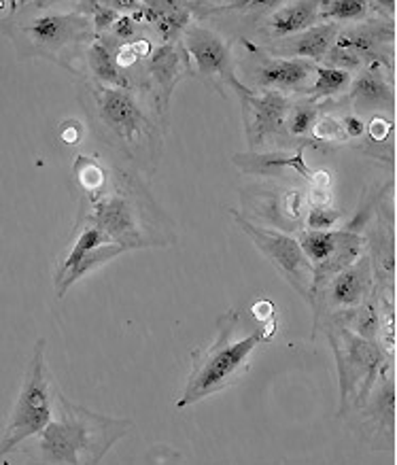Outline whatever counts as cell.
I'll use <instances>...</instances> for the list:
<instances>
[{"instance_id":"25","label":"cell","mask_w":397,"mask_h":465,"mask_svg":"<svg viewBox=\"0 0 397 465\" xmlns=\"http://www.w3.org/2000/svg\"><path fill=\"white\" fill-rule=\"evenodd\" d=\"M136 20H132L128 15H122L119 20L113 24V35L122 41H132L136 36Z\"/></svg>"},{"instance_id":"17","label":"cell","mask_w":397,"mask_h":465,"mask_svg":"<svg viewBox=\"0 0 397 465\" xmlns=\"http://www.w3.org/2000/svg\"><path fill=\"white\" fill-rule=\"evenodd\" d=\"M143 14L149 17V24H154L157 35L166 43L176 41V36L185 33L189 26V14L176 5H164V7H144Z\"/></svg>"},{"instance_id":"6","label":"cell","mask_w":397,"mask_h":465,"mask_svg":"<svg viewBox=\"0 0 397 465\" xmlns=\"http://www.w3.org/2000/svg\"><path fill=\"white\" fill-rule=\"evenodd\" d=\"M98 92L100 119L124 143V147H136V153L141 147H151L154 144L151 143L154 125H151L130 90L100 87Z\"/></svg>"},{"instance_id":"22","label":"cell","mask_w":397,"mask_h":465,"mask_svg":"<svg viewBox=\"0 0 397 465\" xmlns=\"http://www.w3.org/2000/svg\"><path fill=\"white\" fill-rule=\"evenodd\" d=\"M340 217H342V211L325 209V206H314L306 217L308 232H327L340 222Z\"/></svg>"},{"instance_id":"24","label":"cell","mask_w":397,"mask_h":465,"mask_svg":"<svg viewBox=\"0 0 397 465\" xmlns=\"http://www.w3.org/2000/svg\"><path fill=\"white\" fill-rule=\"evenodd\" d=\"M87 7H92L94 11V24H96V30L98 33H104V30H109L113 24L119 20L117 11L111 9V7H104V5H87Z\"/></svg>"},{"instance_id":"9","label":"cell","mask_w":397,"mask_h":465,"mask_svg":"<svg viewBox=\"0 0 397 465\" xmlns=\"http://www.w3.org/2000/svg\"><path fill=\"white\" fill-rule=\"evenodd\" d=\"M244 117H247L249 141L253 144H266L270 138H276L285 132V119L289 113V100L283 94L263 92L241 94Z\"/></svg>"},{"instance_id":"19","label":"cell","mask_w":397,"mask_h":465,"mask_svg":"<svg viewBox=\"0 0 397 465\" xmlns=\"http://www.w3.org/2000/svg\"><path fill=\"white\" fill-rule=\"evenodd\" d=\"M368 9L370 5L362 3V0H333V3L321 5L319 20H325V24L362 20L368 14Z\"/></svg>"},{"instance_id":"27","label":"cell","mask_w":397,"mask_h":465,"mask_svg":"<svg viewBox=\"0 0 397 465\" xmlns=\"http://www.w3.org/2000/svg\"><path fill=\"white\" fill-rule=\"evenodd\" d=\"M389 132H391V125L387 122H382V119H374V122L370 124V134L374 141H384Z\"/></svg>"},{"instance_id":"1","label":"cell","mask_w":397,"mask_h":465,"mask_svg":"<svg viewBox=\"0 0 397 465\" xmlns=\"http://www.w3.org/2000/svg\"><path fill=\"white\" fill-rule=\"evenodd\" d=\"M130 430L132 420L98 414L58 393L55 417L17 450L28 457V465H98Z\"/></svg>"},{"instance_id":"12","label":"cell","mask_w":397,"mask_h":465,"mask_svg":"<svg viewBox=\"0 0 397 465\" xmlns=\"http://www.w3.org/2000/svg\"><path fill=\"white\" fill-rule=\"evenodd\" d=\"M192 71L189 58L183 45H174V43H164L147 55V74L151 79V90L155 94V103L160 106V113L164 115L168 109L170 94L173 87L179 84L183 73Z\"/></svg>"},{"instance_id":"23","label":"cell","mask_w":397,"mask_h":465,"mask_svg":"<svg viewBox=\"0 0 397 465\" xmlns=\"http://www.w3.org/2000/svg\"><path fill=\"white\" fill-rule=\"evenodd\" d=\"M77 174H79L81 185H84L87 192H96L98 187L104 183L103 171H100V166L94 164L90 158H79Z\"/></svg>"},{"instance_id":"11","label":"cell","mask_w":397,"mask_h":465,"mask_svg":"<svg viewBox=\"0 0 397 465\" xmlns=\"http://www.w3.org/2000/svg\"><path fill=\"white\" fill-rule=\"evenodd\" d=\"M370 282V260H362L359 263L344 268L342 272H338L333 279L327 281L323 287H319L311 295V300L321 293L323 295V306H332L333 312H352V308H359L363 304V300L368 298Z\"/></svg>"},{"instance_id":"18","label":"cell","mask_w":397,"mask_h":465,"mask_svg":"<svg viewBox=\"0 0 397 465\" xmlns=\"http://www.w3.org/2000/svg\"><path fill=\"white\" fill-rule=\"evenodd\" d=\"M236 166H243L247 173H262V174H270L274 171H283V168H295V171L304 174V177L313 179V173L308 171L304 162H302V153L298 155H236L234 158Z\"/></svg>"},{"instance_id":"10","label":"cell","mask_w":397,"mask_h":465,"mask_svg":"<svg viewBox=\"0 0 397 465\" xmlns=\"http://www.w3.org/2000/svg\"><path fill=\"white\" fill-rule=\"evenodd\" d=\"M251 79L263 92H289L300 90L302 85L308 84V79L314 77L317 64L306 60L293 58H274V55H257Z\"/></svg>"},{"instance_id":"15","label":"cell","mask_w":397,"mask_h":465,"mask_svg":"<svg viewBox=\"0 0 397 465\" xmlns=\"http://www.w3.org/2000/svg\"><path fill=\"white\" fill-rule=\"evenodd\" d=\"M87 64H90L94 77L103 85L115 87V90H130L132 87L130 77L119 66L115 54L111 52V47L104 41L92 43L90 49H87Z\"/></svg>"},{"instance_id":"4","label":"cell","mask_w":397,"mask_h":465,"mask_svg":"<svg viewBox=\"0 0 397 465\" xmlns=\"http://www.w3.org/2000/svg\"><path fill=\"white\" fill-rule=\"evenodd\" d=\"M336 330L338 334H332V342L338 355L344 408L351 398H355V406H362L368 398L372 381L376 379V370L382 363V357L374 344L357 334H351L344 325Z\"/></svg>"},{"instance_id":"2","label":"cell","mask_w":397,"mask_h":465,"mask_svg":"<svg viewBox=\"0 0 397 465\" xmlns=\"http://www.w3.org/2000/svg\"><path fill=\"white\" fill-rule=\"evenodd\" d=\"M238 323H241V315L236 311L225 312L217 323L219 330L215 341L209 347L195 351L194 368L187 379V387L179 401V408L194 404V401L222 391V389L241 381L249 372L251 355H253L257 344L268 341L274 334V328H263L257 330L255 334L238 338Z\"/></svg>"},{"instance_id":"7","label":"cell","mask_w":397,"mask_h":465,"mask_svg":"<svg viewBox=\"0 0 397 465\" xmlns=\"http://www.w3.org/2000/svg\"><path fill=\"white\" fill-rule=\"evenodd\" d=\"M236 222L251 238H253L257 247L268 255V260H273L274 266L287 276V281H292V285L298 289L300 293H304V298H308L313 285V266L308 263L304 253H302L300 242L287 234H279V232L255 228L253 223H249L247 219L238 215Z\"/></svg>"},{"instance_id":"26","label":"cell","mask_w":397,"mask_h":465,"mask_svg":"<svg viewBox=\"0 0 397 465\" xmlns=\"http://www.w3.org/2000/svg\"><path fill=\"white\" fill-rule=\"evenodd\" d=\"M340 128H342L340 122H333V119H330V117H323L317 124V134H319V138H323V141H333V138L340 134Z\"/></svg>"},{"instance_id":"14","label":"cell","mask_w":397,"mask_h":465,"mask_svg":"<svg viewBox=\"0 0 397 465\" xmlns=\"http://www.w3.org/2000/svg\"><path fill=\"white\" fill-rule=\"evenodd\" d=\"M319 20V5L317 3H293L289 7L274 11L263 24V35L268 41H283L289 36L304 33L313 28L314 22Z\"/></svg>"},{"instance_id":"28","label":"cell","mask_w":397,"mask_h":465,"mask_svg":"<svg viewBox=\"0 0 397 465\" xmlns=\"http://www.w3.org/2000/svg\"><path fill=\"white\" fill-rule=\"evenodd\" d=\"M342 128L349 132V136H362L363 132H365V125H363V122L362 119H357L355 115H349L344 119V124H342Z\"/></svg>"},{"instance_id":"30","label":"cell","mask_w":397,"mask_h":465,"mask_svg":"<svg viewBox=\"0 0 397 465\" xmlns=\"http://www.w3.org/2000/svg\"><path fill=\"white\" fill-rule=\"evenodd\" d=\"M3 465H11V463H7V461H5V463H3Z\"/></svg>"},{"instance_id":"16","label":"cell","mask_w":397,"mask_h":465,"mask_svg":"<svg viewBox=\"0 0 397 465\" xmlns=\"http://www.w3.org/2000/svg\"><path fill=\"white\" fill-rule=\"evenodd\" d=\"M351 96L362 106L393 104V92H391L389 84L374 66H372L370 71H363L359 74L355 84H352Z\"/></svg>"},{"instance_id":"3","label":"cell","mask_w":397,"mask_h":465,"mask_svg":"<svg viewBox=\"0 0 397 465\" xmlns=\"http://www.w3.org/2000/svg\"><path fill=\"white\" fill-rule=\"evenodd\" d=\"M54 417L52 387L47 381L45 366V338L35 344V355L28 363L26 376H24L22 391L11 411V419L5 436L0 440V457L17 450V446L26 440L39 436Z\"/></svg>"},{"instance_id":"13","label":"cell","mask_w":397,"mask_h":465,"mask_svg":"<svg viewBox=\"0 0 397 465\" xmlns=\"http://www.w3.org/2000/svg\"><path fill=\"white\" fill-rule=\"evenodd\" d=\"M338 24H319L304 30V33L289 36L270 47V54L274 58H293V60H306V62H317L323 60L333 43L338 39Z\"/></svg>"},{"instance_id":"20","label":"cell","mask_w":397,"mask_h":465,"mask_svg":"<svg viewBox=\"0 0 397 465\" xmlns=\"http://www.w3.org/2000/svg\"><path fill=\"white\" fill-rule=\"evenodd\" d=\"M351 84V73L340 71V68H330V66H321L314 73V84L311 87V92L314 96H333V94H340L346 90Z\"/></svg>"},{"instance_id":"29","label":"cell","mask_w":397,"mask_h":465,"mask_svg":"<svg viewBox=\"0 0 397 465\" xmlns=\"http://www.w3.org/2000/svg\"><path fill=\"white\" fill-rule=\"evenodd\" d=\"M62 138H65L66 143H71V144H74L81 138V128H79V124L77 122H68V124H65V128H62Z\"/></svg>"},{"instance_id":"21","label":"cell","mask_w":397,"mask_h":465,"mask_svg":"<svg viewBox=\"0 0 397 465\" xmlns=\"http://www.w3.org/2000/svg\"><path fill=\"white\" fill-rule=\"evenodd\" d=\"M314 122H317V106L311 103H302L295 106H289L285 128L289 134L293 136H304L313 130Z\"/></svg>"},{"instance_id":"8","label":"cell","mask_w":397,"mask_h":465,"mask_svg":"<svg viewBox=\"0 0 397 465\" xmlns=\"http://www.w3.org/2000/svg\"><path fill=\"white\" fill-rule=\"evenodd\" d=\"M26 41L49 58H60L90 36V20L81 15H43L20 28Z\"/></svg>"},{"instance_id":"5","label":"cell","mask_w":397,"mask_h":465,"mask_svg":"<svg viewBox=\"0 0 397 465\" xmlns=\"http://www.w3.org/2000/svg\"><path fill=\"white\" fill-rule=\"evenodd\" d=\"M183 49H185L189 64H194V71L222 94H225V85L234 87L238 94L251 92L234 74V62H232L228 43L213 30H206L203 26H187Z\"/></svg>"}]
</instances>
